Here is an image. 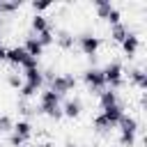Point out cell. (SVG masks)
<instances>
[{"label": "cell", "mask_w": 147, "mask_h": 147, "mask_svg": "<svg viewBox=\"0 0 147 147\" xmlns=\"http://www.w3.org/2000/svg\"><path fill=\"white\" fill-rule=\"evenodd\" d=\"M37 110L57 122V119H62V99L55 92H51V90H41V94H39V108Z\"/></svg>", "instance_id": "obj_1"}, {"label": "cell", "mask_w": 147, "mask_h": 147, "mask_svg": "<svg viewBox=\"0 0 147 147\" xmlns=\"http://www.w3.org/2000/svg\"><path fill=\"white\" fill-rule=\"evenodd\" d=\"M101 71H103V80H106V87H108V90L117 92V90L124 85V69H122V64H119L117 60L108 62Z\"/></svg>", "instance_id": "obj_2"}, {"label": "cell", "mask_w": 147, "mask_h": 147, "mask_svg": "<svg viewBox=\"0 0 147 147\" xmlns=\"http://www.w3.org/2000/svg\"><path fill=\"white\" fill-rule=\"evenodd\" d=\"M76 76H71V74H57V76H53L51 80H48V87L46 90H51V92H55L60 99L62 96H67L69 92H74L76 90Z\"/></svg>", "instance_id": "obj_3"}, {"label": "cell", "mask_w": 147, "mask_h": 147, "mask_svg": "<svg viewBox=\"0 0 147 147\" xmlns=\"http://www.w3.org/2000/svg\"><path fill=\"white\" fill-rule=\"evenodd\" d=\"M5 60H7L11 67H23V69H34V67H37V62H39V60H34V57H30V55L23 51V46L7 48Z\"/></svg>", "instance_id": "obj_4"}, {"label": "cell", "mask_w": 147, "mask_h": 147, "mask_svg": "<svg viewBox=\"0 0 147 147\" xmlns=\"http://www.w3.org/2000/svg\"><path fill=\"white\" fill-rule=\"evenodd\" d=\"M83 83H85L87 92H90V94H96V96H99V94L106 90L103 71H101V69H96V67H90V69L83 74Z\"/></svg>", "instance_id": "obj_5"}, {"label": "cell", "mask_w": 147, "mask_h": 147, "mask_svg": "<svg viewBox=\"0 0 147 147\" xmlns=\"http://www.w3.org/2000/svg\"><path fill=\"white\" fill-rule=\"evenodd\" d=\"M30 138H32V124H30L28 119L14 122V126H11V138H9L11 147H23Z\"/></svg>", "instance_id": "obj_6"}, {"label": "cell", "mask_w": 147, "mask_h": 147, "mask_svg": "<svg viewBox=\"0 0 147 147\" xmlns=\"http://www.w3.org/2000/svg\"><path fill=\"white\" fill-rule=\"evenodd\" d=\"M76 44H78L80 53L87 55V57H96V53H99V48H101V39L94 37V34H90V32L76 37Z\"/></svg>", "instance_id": "obj_7"}, {"label": "cell", "mask_w": 147, "mask_h": 147, "mask_svg": "<svg viewBox=\"0 0 147 147\" xmlns=\"http://www.w3.org/2000/svg\"><path fill=\"white\" fill-rule=\"evenodd\" d=\"M80 113H83V101H80V96H69V99L62 101V117L76 119V117H80Z\"/></svg>", "instance_id": "obj_8"}, {"label": "cell", "mask_w": 147, "mask_h": 147, "mask_svg": "<svg viewBox=\"0 0 147 147\" xmlns=\"http://www.w3.org/2000/svg\"><path fill=\"white\" fill-rule=\"evenodd\" d=\"M23 51H25L30 57H34V60H39V57L44 55V46L39 44L37 34H32V32L25 37V41H23Z\"/></svg>", "instance_id": "obj_9"}, {"label": "cell", "mask_w": 147, "mask_h": 147, "mask_svg": "<svg viewBox=\"0 0 147 147\" xmlns=\"http://www.w3.org/2000/svg\"><path fill=\"white\" fill-rule=\"evenodd\" d=\"M119 46H122V51H124V55H126V57H133V55L138 53V48H140V37H138L136 32H131V30H129V34L124 37V41H122Z\"/></svg>", "instance_id": "obj_10"}, {"label": "cell", "mask_w": 147, "mask_h": 147, "mask_svg": "<svg viewBox=\"0 0 147 147\" xmlns=\"http://www.w3.org/2000/svg\"><path fill=\"white\" fill-rule=\"evenodd\" d=\"M101 115L108 119V124H110V126H117L119 117L124 115V106H122V103H115V106H110V108H103V110H101Z\"/></svg>", "instance_id": "obj_11"}, {"label": "cell", "mask_w": 147, "mask_h": 147, "mask_svg": "<svg viewBox=\"0 0 147 147\" xmlns=\"http://www.w3.org/2000/svg\"><path fill=\"white\" fill-rule=\"evenodd\" d=\"M129 83L136 85L138 90H145L147 87V74L140 67H133V69H129Z\"/></svg>", "instance_id": "obj_12"}, {"label": "cell", "mask_w": 147, "mask_h": 147, "mask_svg": "<svg viewBox=\"0 0 147 147\" xmlns=\"http://www.w3.org/2000/svg\"><path fill=\"white\" fill-rule=\"evenodd\" d=\"M117 126H119V133H138V119L133 117V115H122L119 117V122H117Z\"/></svg>", "instance_id": "obj_13"}, {"label": "cell", "mask_w": 147, "mask_h": 147, "mask_svg": "<svg viewBox=\"0 0 147 147\" xmlns=\"http://www.w3.org/2000/svg\"><path fill=\"white\" fill-rule=\"evenodd\" d=\"M46 30H53L51 21H48L46 16H41V14H34V16H32V34H41V32H46Z\"/></svg>", "instance_id": "obj_14"}, {"label": "cell", "mask_w": 147, "mask_h": 147, "mask_svg": "<svg viewBox=\"0 0 147 147\" xmlns=\"http://www.w3.org/2000/svg\"><path fill=\"white\" fill-rule=\"evenodd\" d=\"M53 37H55L53 44H57L62 51H69V48H74V44H76V39L71 37V32H67V30H60V32L53 34Z\"/></svg>", "instance_id": "obj_15"}, {"label": "cell", "mask_w": 147, "mask_h": 147, "mask_svg": "<svg viewBox=\"0 0 147 147\" xmlns=\"http://www.w3.org/2000/svg\"><path fill=\"white\" fill-rule=\"evenodd\" d=\"M115 103H119L117 92H113V90L106 87V90L99 94V106H101V110H103V108H110V106H115Z\"/></svg>", "instance_id": "obj_16"}, {"label": "cell", "mask_w": 147, "mask_h": 147, "mask_svg": "<svg viewBox=\"0 0 147 147\" xmlns=\"http://www.w3.org/2000/svg\"><path fill=\"white\" fill-rule=\"evenodd\" d=\"M94 9H96V16L106 21V18L110 16V11L115 9V5H113L110 0H94Z\"/></svg>", "instance_id": "obj_17"}, {"label": "cell", "mask_w": 147, "mask_h": 147, "mask_svg": "<svg viewBox=\"0 0 147 147\" xmlns=\"http://www.w3.org/2000/svg\"><path fill=\"white\" fill-rule=\"evenodd\" d=\"M126 34H129V25H124V23H117V25H110V39H113L115 44H122Z\"/></svg>", "instance_id": "obj_18"}, {"label": "cell", "mask_w": 147, "mask_h": 147, "mask_svg": "<svg viewBox=\"0 0 147 147\" xmlns=\"http://www.w3.org/2000/svg\"><path fill=\"white\" fill-rule=\"evenodd\" d=\"M92 126H94V131H96V133H101V136H103V133H110V131L115 129V126H110V124H108V119H106L101 113L92 119Z\"/></svg>", "instance_id": "obj_19"}, {"label": "cell", "mask_w": 147, "mask_h": 147, "mask_svg": "<svg viewBox=\"0 0 147 147\" xmlns=\"http://www.w3.org/2000/svg\"><path fill=\"white\" fill-rule=\"evenodd\" d=\"M7 85H9V87H14V90H21V85H23V76H18V74H14V71H9V74H7Z\"/></svg>", "instance_id": "obj_20"}, {"label": "cell", "mask_w": 147, "mask_h": 147, "mask_svg": "<svg viewBox=\"0 0 147 147\" xmlns=\"http://www.w3.org/2000/svg\"><path fill=\"white\" fill-rule=\"evenodd\" d=\"M18 113H21V115H25V117H30V115H34V113H39V110H37V108H32L25 99H21V101H18Z\"/></svg>", "instance_id": "obj_21"}, {"label": "cell", "mask_w": 147, "mask_h": 147, "mask_svg": "<svg viewBox=\"0 0 147 147\" xmlns=\"http://www.w3.org/2000/svg\"><path fill=\"white\" fill-rule=\"evenodd\" d=\"M11 126H14L11 117H9V115H0V136L9 133V131H11Z\"/></svg>", "instance_id": "obj_22"}, {"label": "cell", "mask_w": 147, "mask_h": 147, "mask_svg": "<svg viewBox=\"0 0 147 147\" xmlns=\"http://www.w3.org/2000/svg\"><path fill=\"white\" fill-rule=\"evenodd\" d=\"M37 39H39V44L46 48V46H51L53 41H55V37H53V30H46V32H41V34H37Z\"/></svg>", "instance_id": "obj_23"}, {"label": "cell", "mask_w": 147, "mask_h": 147, "mask_svg": "<svg viewBox=\"0 0 147 147\" xmlns=\"http://www.w3.org/2000/svg\"><path fill=\"white\" fill-rule=\"evenodd\" d=\"M136 145V133H119V147H133Z\"/></svg>", "instance_id": "obj_24"}, {"label": "cell", "mask_w": 147, "mask_h": 147, "mask_svg": "<svg viewBox=\"0 0 147 147\" xmlns=\"http://www.w3.org/2000/svg\"><path fill=\"white\" fill-rule=\"evenodd\" d=\"M32 9L34 11H46V9H51V0H39V2L34 0L32 2Z\"/></svg>", "instance_id": "obj_25"}, {"label": "cell", "mask_w": 147, "mask_h": 147, "mask_svg": "<svg viewBox=\"0 0 147 147\" xmlns=\"http://www.w3.org/2000/svg\"><path fill=\"white\" fill-rule=\"evenodd\" d=\"M5 53H7V48H5L2 44H0V60H5Z\"/></svg>", "instance_id": "obj_26"}, {"label": "cell", "mask_w": 147, "mask_h": 147, "mask_svg": "<svg viewBox=\"0 0 147 147\" xmlns=\"http://www.w3.org/2000/svg\"><path fill=\"white\" fill-rule=\"evenodd\" d=\"M64 147H78V145H76V142H67Z\"/></svg>", "instance_id": "obj_27"}]
</instances>
